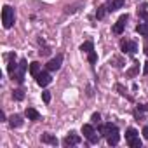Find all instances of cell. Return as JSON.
<instances>
[{
	"instance_id": "obj_1",
	"label": "cell",
	"mask_w": 148,
	"mask_h": 148,
	"mask_svg": "<svg viewBox=\"0 0 148 148\" xmlns=\"http://www.w3.org/2000/svg\"><path fill=\"white\" fill-rule=\"evenodd\" d=\"M2 23H4L5 30L12 28V25H14V9L11 5H4V9H2Z\"/></svg>"
},
{
	"instance_id": "obj_2",
	"label": "cell",
	"mask_w": 148,
	"mask_h": 148,
	"mask_svg": "<svg viewBox=\"0 0 148 148\" xmlns=\"http://www.w3.org/2000/svg\"><path fill=\"white\" fill-rule=\"evenodd\" d=\"M28 68V63H26V59H21L19 61V64H18V68L14 70V73H11V77H12V80H16V82H23V75H25V70Z\"/></svg>"
},
{
	"instance_id": "obj_3",
	"label": "cell",
	"mask_w": 148,
	"mask_h": 148,
	"mask_svg": "<svg viewBox=\"0 0 148 148\" xmlns=\"http://www.w3.org/2000/svg\"><path fill=\"white\" fill-rule=\"evenodd\" d=\"M82 134L89 139V143H98V139H99V136H96L94 127H92L91 124H84V125H82Z\"/></svg>"
},
{
	"instance_id": "obj_4",
	"label": "cell",
	"mask_w": 148,
	"mask_h": 148,
	"mask_svg": "<svg viewBox=\"0 0 148 148\" xmlns=\"http://www.w3.org/2000/svg\"><path fill=\"white\" fill-rule=\"evenodd\" d=\"M127 19H129V16H127V14H122V16L119 18V21H117V23L113 25V28H112L115 35H120V33L124 32V26H125V21H127Z\"/></svg>"
},
{
	"instance_id": "obj_5",
	"label": "cell",
	"mask_w": 148,
	"mask_h": 148,
	"mask_svg": "<svg viewBox=\"0 0 148 148\" xmlns=\"http://www.w3.org/2000/svg\"><path fill=\"white\" fill-rule=\"evenodd\" d=\"M61 63H63V54H58L56 58H52L45 66H47V70L49 71H56V70H59L61 68Z\"/></svg>"
},
{
	"instance_id": "obj_6",
	"label": "cell",
	"mask_w": 148,
	"mask_h": 148,
	"mask_svg": "<svg viewBox=\"0 0 148 148\" xmlns=\"http://www.w3.org/2000/svg\"><path fill=\"white\" fill-rule=\"evenodd\" d=\"M35 79H37V84H38L40 87H45V86H49V84H51V75H49L47 71H40Z\"/></svg>"
},
{
	"instance_id": "obj_7",
	"label": "cell",
	"mask_w": 148,
	"mask_h": 148,
	"mask_svg": "<svg viewBox=\"0 0 148 148\" xmlns=\"http://www.w3.org/2000/svg\"><path fill=\"white\" fill-rule=\"evenodd\" d=\"M120 49H122L124 52L134 54V52L138 51V45H136L134 42H129V40H122V42H120Z\"/></svg>"
},
{
	"instance_id": "obj_8",
	"label": "cell",
	"mask_w": 148,
	"mask_h": 148,
	"mask_svg": "<svg viewBox=\"0 0 148 148\" xmlns=\"http://www.w3.org/2000/svg\"><path fill=\"white\" fill-rule=\"evenodd\" d=\"M80 143V136H77L75 132H70L64 139H63V145L64 146H71V145H79Z\"/></svg>"
},
{
	"instance_id": "obj_9",
	"label": "cell",
	"mask_w": 148,
	"mask_h": 148,
	"mask_svg": "<svg viewBox=\"0 0 148 148\" xmlns=\"http://www.w3.org/2000/svg\"><path fill=\"white\" fill-rule=\"evenodd\" d=\"M119 139H120V134H119V129L115 127V129L106 136V141H108V145H110V146H115V145L119 143Z\"/></svg>"
},
{
	"instance_id": "obj_10",
	"label": "cell",
	"mask_w": 148,
	"mask_h": 148,
	"mask_svg": "<svg viewBox=\"0 0 148 148\" xmlns=\"http://www.w3.org/2000/svg\"><path fill=\"white\" fill-rule=\"evenodd\" d=\"M98 129H99V134L101 136H108L115 129V125L113 124H98Z\"/></svg>"
},
{
	"instance_id": "obj_11",
	"label": "cell",
	"mask_w": 148,
	"mask_h": 148,
	"mask_svg": "<svg viewBox=\"0 0 148 148\" xmlns=\"http://www.w3.org/2000/svg\"><path fill=\"white\" fill-rule=\"evenodd\" d=\"M42 143H45V145H58V138L54 136V134H49V132H45V134H42Z\"/></svg>"
},
{
	"instance_id": "obj_12",
	"label": "cell",
	"mask_w": 148,
	"mask_h": 148,
	"mask_svg": "<svg viewBox=\"0 0 148 148\" xmlns=\"http://www.w3.org/2000/svg\"><path fill=\"white\" fill-rule=\"evenodd\" d=\"M25 115L30 119V120H38L40 119V113L35 110V108H26V112H25Z\"/></svg>"
},
{
	"instance_id": "obj_13",
	"label": "cell",
	"mask_w": 148,
	"mask_h": 148,
	"mask_svg": "<svg viewBox=\"0 0 148 148\" xmlns=\"http://www.w3.org/2000/svg\"><path fill=\"white\" fill-rule=\"evenodd\" d=\"M9 124H11V127H19V125L23 124L21 115H12V117H9Z\"/></svg>"
},
{
	"instance_id": "obj_14",
	"label": "cell",
	"mask_w": 148,
	"mask_h": 148,
	"mask_svg": "<svg viewBox=\"0 0 148 148\" xmlns=\"http://www.w3.org/2000/svg\"><path fill=\"white\" fill-rule=\"evenodd\" d=\"M124 5V0H113V2L108 5V12H113V11H117V9H120Z\"/></svg>"
},
{
	"instance_id": "obj_15",
	"label": "cell",
	"mask_w": 148,
	"mask_h": 148,
	"mask_svg": "<svg viewBox=\"0 0 148 148\" xmlns=\"http://www.w3.org/2000/svg\"><path fill=\"white\" fill-rule=\"evenodd\" d=\"M30 73L33 77H37L38 73H40V64L37 63V61H33V63H30Z\"/></svg>"
},
{
	"instance_id": "obj_16",
	"label": "cell",
	"mask_w": 148,
	"mask_h": 148,
	"mask_svg": "<svg viewBox=\"0 0 148 148\" xmlns=\"http://www.w3.org/2000/svg\"><path fill=\"white\" fill-rule=\"evenodd\" d=\"M106 12H108V7H106V5H99L98 11H96V18H98V19H103V18L106 16Z\"/></svg>"
},
{
	"instance_id": "obj_17",
	"label": "cell",
	"mask_w": 148,
	"mask_h": 148,
	"mask_svg": "<svg viewBox=\"0 0 148 148\" xmlns=\"http://www.w3.org/2000/svg\"><path fill=\"white\" fill-rule=\"evenodd\" d=\"M80 51H82V52H87V54H89L91 51H94V44H92L91 40H89V42H84V44L80 45Z\"/></svg>"
},
{
	"instance_id": "obj_18",
	"label": "cell",
	"mask_w": 148,
	"mask_h": 148,
	"mask_svg": "<svg viewBox=\"0 0 148 148\" xmlns=\"http://www.w3.org/2000/svg\"><path fill=\"white\" fill-rule=\"evenodd\" d=\"M136 32L146 37V35H148V23H141V25H138V26H136Z\"/></svg>"
},
{
	"instance_id": "obj_19",
	"label": "cell",
	"mask_w": 148,
	"mask_h": 148,
	"mask_svg": "<svg viewBox=\"0 0 148 148\" xmlns=\"http://www.w3.org/2000/svg\"><path fill=\"white\" fill-rule=\"evenodd\" d=\"M138 136V131L136 129H132V127H129L127 131H125V139L129 141V139H132V138H136Z\"/></svg>"
},
{
	"instance_id": "obj_20",
	"label": "cell",
	"mask_w": 148,
	"mask_h": 148,
	"mask_svg": "<svg viewBox=\"0 0 148 148\" xmlns=\"http://www.w3.org/2000/svg\"><path fill=\"white\" fill-rule=\"evenodd\" d=\"M127 143H129V146H132V148H139V146H141V139H139L138 136L132 138V139H129Z\"/></svg>"
},
{
	"instance_id": "obj_21",
	"label": "cell",
	"mask_w": 148,
	"mask_h": 148,
	"mask_svg": "<svg viewBox=\"0 0 148 148\" xmlns=\"http://www.w3.org/2000/svg\"><path fill=\"white\" fill-rule=\"evenodd\" d=\"M12 98H14V99H18V101H21V99L25 98V94H23V89H16V91L12 92Z\"/></svg>"
},
{
	"instance_id": "obj_22",
	"label": "cell",
	"mask_w": 148,
	"mask_h": 148,
	"mask_svg": "<svg viewBox=\"0 0 148 148\" xmlns=\"http://www.w3.org/2000/svg\"><path fill=\"white\" fill-rule=\"evenodd\" d=\"M16 68H18V64H16V58H14L12 61H9V64H7V71H9V73H14Z\"/></svg>"
},
{
	"instance_id": "obj_23",
	"label": "cell",
	"mask_w": 148,
	"mask_h": 148,
	"mask_svg": "<svg viewBox=\"0 0 148 148\" xmlns=\"http://www.w3.org/2000/svg\"><path fill=\"white\" fill-rule=\"evenodd\" d=\"M138 70H139V64H138V63H134V66L127 71V75H129V77H134L136 73H138Z\"/></svg>"
},
{
	"instance_id": "obj_24",
	"label": "cell",
	"mask_w": 148,
	"mask_h": 148,
	"mask_svg": "<svg viewBox=\"0 0 148 148\" xmlns=\"http://www.w3.org/2000/svg\"><path fill=\"white\" fill-rule=\"evenodd\" d=\"M96 61H98V54H96L94 51H91V52H89V63H91V64H94Z\"/></svg>"
},
{
	"instance_id": "obj_25",
	"label": "cell",
	"mask_w": 148,
	"mask_h": 148,
	"mask_svg": "<svg viewBox=\"0 0 148 148\" xmlns=\"http://www.w3.org/2000/svg\"><path fill=\"white\" fill-rule=\"evenodd\" d=\"M91 120H92V124H101V115L99 113H92Z\"/></svg>"
},
{
	"instance_id": "obj_26",
	"label": "cell",
	"mask_w": 148,
	"mask_h": 148,
	"mask_svg": "<svg viewBox=\"0 0 148 148\" xmlns=\"http://www.w3.org/2000/svg\"><path fill=\"white\" fill-rule=\"evenodd\" d=\"M42 99H44V103H49L51 101V92L49 91H44L42 92Z\"/></svg>"
},
{
	"instance_id": "obj_27",
	"label": "cell",
	"mask_w": 148,
	"mask_h": 148,
	"mask_svg": "<svg viewBox=\"0 0 148 148\" xmlns=\"http://www.w3.org/2000/svg\"><path fill=\"white\" fill-rule=\"evenodd\" d=\"M112 61H113V63H115V66H119V68H122V66H124V61H122L120 58H113Z\"/></svg>"
},
{
	"instance_id": "obj_28",
	"label": "cell",
	"mask_w": 148,
	"mask_h": 148,
	"mask_svg": "<svg viewBox=\"0 0 148 148\" xmlns=\"http://www.w3.org/2000/svg\"><path fill=\"white\" fill-rule=\"evenodd\" d=\"M115 87H117V91H119V92H120L122 96H125V89H124V86H120V84H117Z\"/></svg>"
},
{
	"instance_id": "obj_29",
	"label": "cell",
	"mask_w": 148,
	"mask_h": 148,
	"mask_svg": "<svg viewBox=\"0 0 148 148\" xmlns=\"http://www.w3.org/2000/svg\"><path fill=\"white\" fill-rule=\"evenodd\" d=\"M143 136L148 139V125H145V127H143Z\"/></svg>"
},
{
	"instance_id": "obj_30",
	"label": "cell",
	"mask_w": 148,
	"mask_h": 148,
	"mask_svg": "<svg viewBox=\"0 0 148 148\" xmlns=\"http://www.w3.org/2000/svg\"><path fill=\"white\" fill-rule=\"evenodd\" d=\"M139 110L141 112H148V105H139Z\"/></svg>"
},
{
	"instance_id": "obj_31",
	"label": "cell",
	"mask_w": 148,
	"mask_h": 148,
	"mask_svg": "<svg viewBox=\"0 0 148 148\" xmlns=\"http://www.w3.org/2000/svg\"><path fill=\"white\" fill-rule=\"evenodd\" d=\"M143 73H145V75H148V61L145 63V68H143Z\"/></svg>"
},
{
	"instance_id": "obj_32",
	"label": "cell",
	"mask_w": 148,
	"mask_h": 148,
	"mask_svg": "<svg viewBox=\"0 0 148 148\" xmlns=\"http://www.w3.org/2000/svg\"><path fill=\"white\" fill-rule=\"evenodd\" d=\"M134 117H136L138 120H143V117H141V113H138V112H134Z\"/></svg>"
},
{
	"instance_id": "obj_33",
	"label": "cell",
	"mask_w": 148,
	"mask_h": 148,
	"mask_svg": "<svg viewBox=\"0 0 148 148\" xmlns=\"http://www.w3.org/2000/svg\"><path fill=\"white\" fill-rule=\"evenodd\" d=\"M49 52H51V51H49V49H44V51H40V54H44V56H47V54H49Z\"/></svg>"
},
{
	"instance_id": "obj_34",
	"label": "cell",
	"mask_w": 148,
	"mask_h": 148,
	"mask_svg": "<svg viewBox=\"0 0 148 148\" xmlns=\"http://www.w3.org/2000/svg\"><path fill=\"white\" fill-rule=\"evenodd\" d=\"M145 52H146V56H148V47H146V49H145Z\"/></svg>"
}]
</instances>
